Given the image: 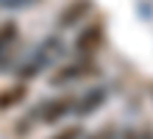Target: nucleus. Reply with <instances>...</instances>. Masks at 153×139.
Segmentation results:
<instances>
[{
  "label": "nucleus",
  "mask_w": 153,
  "mask_h": 139,
  "mask_svg": "<svg viewBox=\"0 0 153 139\" xmlns=\"http://www.w3.org/2000/svg\"><path fill=\"white\" fill-rule=\"evenodd\" d=\"M89 75H97V64L92 59H78L70 64H61V67L50 75V86H64V83H75L84 81Z\"/></svg>",
  "instance_id": "obj_1"
},
{
  "label": "nucleus",
  "mask_w": 153,
  "mask_h": 139,
  "mask_svg": "<svg viewBox=\"0 0 153 139\" xmlns=\"http://www.w3.org/2000/svg\"><path fill=\"white\" fill-rule=\"evenodd\" d=\"M42 109V114H39V120L42 123H59L61 117H67L70 111L75 109V97H56V100H50V103H45V106H39Z\"/></svg>",
  "instance_id": "obj_2"
},
{
  "label": "nucleus",
  "mask_w": 153,
  "mask_h": 139,
  "mask_svg": "<svg viewBox=\"0 0 153 139\" xmlns=\"http://www.w3.org/2000/svg\"><path fill=\"white\" fill-rule=\"evenodd\" d=\"M89 11H92V0H73V3L59 14V25L61 28H70V25L81 22V20H86Z\"/></svg>",
  "instance_id": "obj_3"
},
{
  "label": "nucleus",
  "mask_w": 153,
  "mask_h": 139,
  "mask_svg": "<svg viewBox=\"0 0 153 139\" xmlns=\"http://www.w3.org/2000/svg\"><path fill=\"white\" fill-rule=\"evenodd\" d=\"M103 33H106L103 22H100V20H95L92 25L86 28V31H81V33H78V39H75V48H78L81 53H86V50H95L97 45L103 42Z\"/></svg>",
  "instance_id": "obj_4"
},
{
  "label": "nucleus",
  "mask_w": 153,
  "mask_h": 139,
  "mask_svg": "<svg viewBox=\"0 0 153 139\" xmlns=\"http://www.w3.org/2000/svg\"><path fill=\"white\" fill-rule=\"evenodd\" d=\"M25 97H28V86L25 83H14V86L0 89V111H8V109L20 106Z\"/></svg>",
  "instance_id": "obj_5"
},
{
  "label": "nucleus",
  "mask_w": 153,
  "mask_h": 139,
  "mask_svg": "<svg viewBox=\"0 0 153 139\" xmlns=\"http://www.w3.org/2000/svg\"><path fill=\"white\" fill-rule=\"evenodd\" d=\"M45 64H48V53H39V56H33V59L20 70V75L28 81V78H33V75H39V70L45 67Z\"/></svg>",
  "instance_id": "obj_6"
},
{
  "label": "nucleus",
  "mask_w": 153,
  "mask_h": 139,
  "mask_svg": "<svg viewBox=\"0 0 153 139\" xmlns=\"http://www.w3.org/2000/svg\"><path fill=\"white\" fill-rule=\"evenodd\" d=\"M11 42H17V22H3L0 25V53H3Z\"/></svg>",
  "instance_id": "obj_7"
},
{
  "label": "nucleus",
  "mask_w": 153,
  "mask_h": 139,
  "mask_svg": "<svg viewBox=\"0 0 153 139\" xmlns=\"http://www.w3.org/2000/svg\"><path fill=\"white\" fill-rule=\"evenodd\" d=\"M103 100H106V92H103V89H95V92H92V97H86L75 111H78V114H89V111H95V106H100Z\"/></svg>",
  "instance_id": "obj_8"
},
{
  "label": "nucleus",
  "mask_w": 153,
  "mask_h": 139,
  "mask_svg": "<svg viewBox=\"0 0 153 139\" xmlns=\"http://www.w3.org/2000/svg\"><path fill=\"white\" fill-rule=\"evenodd\" d=\"M81 134H84L81 125H67V128H61V131H56L50 139H81Z\"/></svg>",
  "instance_id": "obj_9"
},
{
  "label": "nucleus",
  "mask_w": 153,
  "mask_h": 139,
  "mask_svg": "<svg viewBox=\"0 0 153 139\" xmlns=\"http://www.w3.org/2000/svg\"><path fill=\"white\" fill-rule=\"evenodd\" d=\"M14 6H25V3H33V0H11Z\"/></svg>",
  "instance_id": "obj_10"
}]
</instances>
